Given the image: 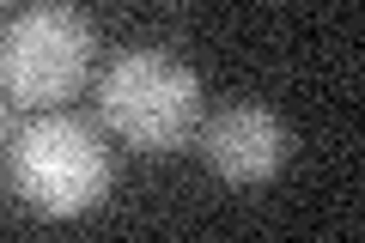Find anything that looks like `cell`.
Listing matches in <instances>:
<instances>
[{
	"instance_id": "obj_3",
	"label": "cell",
	"mask_w": 365,
	"mask_h": 243,
	"mask_svg": "<svg viewBox=\"0 0 365 243\" xmlns=\"http://www.w3.org/2000/svg\"><path fill=\"white\" fill-rule=\"evenodd\" d=\"M91 25L73 6H31L0 31V91L25 110H55L91 73Z\"/></svg>"
},
{
	"instance_id": "obj_2",
	"label": "cell",
	"mask_w": 365,
	"mask_h": 243,
	"mask_svg": "<svg viewBox=\"0 0 365 243\" xmlns=\"http://www.w3.org/2000/svg\"><path fill=\"white\" fill-rule=\"evenodd\" d=\"M6 177L25 207L49 219H79L104 201L110 189V158L98 146V134L73 115H37L31 128H19V140L6 146Z\"/></svg>"
},
{
	"instance_id": "obj_4",
	"label": "cell",
	"mask_w": 365,
	"mask_h": 243,
	"mask_svg": "<svg viewBox=\"0 0 365 243\" xmlns=\"http://www.w3.org/2000/svg\"><path fill=\"white\" fill-rule=\"evenodd\" d=\"M287 152H292L287 122H280L274 110H262V103H232V110H220L207 128H201V158H207L225 182H268V177H280Z\"/></svg>"
},
{
	"instance_id": "obj_1",
	"label": "cell",
	"mask_w": 365,
	"mask_h": 243,
	"mask_svg": "<svg viewBox=\"0 0 365 243\" xmlns=\"http://www.w3.org/2000/svg\"><path fill=\"white\" fill-rule=\"evenodd\" d=\"M98 115L140 152H177L201 122V79L165 49H122L98 79Z\"/></svg>"
},
{
	"instance_id": "obj_5",
	"label": "cell",
	"mask_w": 365,
	"mask_h": 243,
	"mask_svg": "<svg viewBox=\"0 0 365 243\" xmlns=\"http://www.w3.org/2000/svg\"><path fill=\"white\" fill-rule=\"evenodd\" d=\"M0 140H6V115H0Z\"/></svg>"
}]
</instances>
